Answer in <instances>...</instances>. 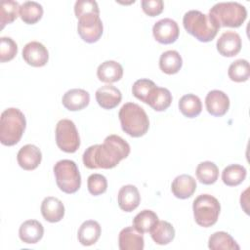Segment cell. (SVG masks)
<instances>
[{"instance_id": "obj_1", "label": "cell", "mask_w": 250, "mask_h": 250, "mask_svg": "<svg viewBox=\"0 0 250 250\" xmlns=\"http://www.w3.org/2000/svg\"><path fill=\"white\" fill-rule=\"evenodd\" d=\"M130 153L129 144L118 135L107 136L102 145H94L83 153V164L89 169H111Z\"/></svg>"}, {"instance_id": "obj_2", "label": "cell", "mask_w": 250, "mask_h": 250, "mask_svg": "<svg viewBox=\"0 0 250 250\" xmlns=\"http://www.w3.org/2000/svg\"><path fill=\"white\" fill-rule=\"evenodd\" d=\"M183 25L189 34L200 42L212 41L220 29V26L209 15L198 10L187 12L183 18Z\"/></svg>"}, {"instance_id": "obj_3", "label": "cell", "mask_w": 250, "mask_h": 250, "mask_svg": "<svg viewBox=\"0 0 250 250\" xmlns=\"http://www.w3.org/2000/svg\"><path fill=\"white\" fill-rule=\"evenodd\" d=\"M118 117L122 130L133 138L144 136L149 128L148 116L138 104H124L118 112Z\"/></svg>"}, {"instance_id": "obj_4", "label": "cell", "mask_w": 250, "mask_h": 250, "mask_svg": "<svg viewBox=\"0 0 250 250\" xmlns=\"http://www.w3.org/2000/svg\"><path fill=\"white\" fill-rule=\"evenodd\" d=\"M26 120L24 114L16 107H9L1 113L0 142L4 146L18 144L25 130Z\"/></svg>"}, {"instance_id": "obj_5", "label": "cell", "mask_w": 250, "mask_h": 250, "mask_svg": "<svg viewBox=\"0 0 250 250\" xmlns=\"http://www.w3.org/2000/svg\"><path fill=\"white\" fill-rule=\"evenodd\" d=\"M222 27H239L247 18L246 8L238 2H219L208 14Z\"/></svg>"}, {"instance_id": "obj_6", "label": "cell", "mask_w": 250, "mask_h": 250, "mask_svg": "<svg viewBox=\"0 0 250 250\" xmlns=\"http://www.w3.org/2000/svg\"><path fill=\"white\" fill-rule=\"evenodd\" d=\"M54 175L59 188L65 193L76 192L81 186V176L76 163L69 159L58 161L54 168Z\"/></svg>"}, {"instance_id": "obj_7", "label": "cell", "mask_w": 250, "mask_h": 250, "mask_svg": "<svg viewBox=\"0 0 250 250\" xmlns=\"http://www.w3.org/2000/svg\"><path fill=\"white\" fill-rule=\"evenodd\" d=\"M192 210L196 224L209 228L217 223L221 205L216 197L210 194H200L193 200Z\"/></svg>"}, {"instance_id": "obj_8", "label": "cell", "mask_w": 250, "mask_h": 250, "mask_svg": "<svg viewBox=\"0 0 250 250\" xmlns=\"http://www.w3.org/2000/svg\"><path fill=\"white\" fill-rule=\"evenodd\" d=\"M56 143L60 149L67 153H73L79 148L80 137L73 121L61 119L57 123Z\"/></svg>"}, {"instance_id": "obj_9", "label": "cell", "mask_w": 250, "mask_h": 250, "mask_svg": "<svg viewBox=\"0 0 250 250\" xmlns=\"http://www.w3.org/2000/svg\"><path fill=\"white\" fill-rule=\"evenodd\" d=\"M77 31L81 39L87 43L97 42L103 35L104 25L100 14H87L78 19Z\"/></svg>"}, {"instance_id": "obj_10", "label": "cell", "mask_w": 250, "mask_h": 250, "mask_svg": "<svg viewBox=\"0 0 250 250\" xmlns=\"http://www.w3.org/2000/svg\"><path fill=\"white\" fill-rule=\"evenodd\" d=\"M152 34L157 42L161 44H172L178 39L180 29L174 20L165 18L154 23Z\"/></svg>"}, {"instance_id": "obj_11", "label": "cell", "mask_w": 250, "mask_h": 250, "mask_svg": "<svg viewBox=\"0 0 250 250\" xmlns=\"http://www.w3.org/2000/svg\"><path fill=\"white\" fill-rule=\"evenodd\" d=\"M22 59L31 66L41 67L48 62L49 52L42 43L31 41L24 45L22 49Z\"/></svg>"}, {"instance_id": "obj_12", "label": "cell", "mask_w": 250, "mask_h": 250, "mask_svg": "<svg viewBox=\"0 0 250 250\" xmlns=\"http://www.w3.org/2000/svg\"><path fill=\"white\" fill-rule=\"evenodd\" d=\"M217 50L224 57H234L236 56L242 46L241 38L235 31L229 30L225 31L217 40Z\"/></svg>"}, {"instance_id": "obj_13", "label": "cell", "mask_w": 250, "mask_h": 250, "mask_svg": "<svg viewBox=\"0 0 250 250\" xmlns=\"http://www.w3.org/2000/svg\"><path fill=\"white\" fill-rule=\"evenodd\" d=\"M207 111L213 116H223L229 107V99L227 94L220 90L210 91L205 98Z\"/></svg>"}, {"instance_id": "obj_14", "label": "cell", "mask_w": 250, "mask_h": 250, "mask_svg": "<svg viewBox=\"0 0 250 250\" xmlns=\"http://www.w3.org/2000/svg\"><path fill=\"white\" fill-rule=\"evenodd\" d=\"M120 250H143L145 247L144 235L133 226L121 229L118 236Z\"/></svg>"}, {"instance_id": "obj_15", "label": "cell", "mask_w": 250, "mask_h": 250, "mask_svg": "<svg viewBox=\"0 0 250 250\" xmlns=\"http://www.w3.org/2000/svg\"><path fill=\"white\" fill-rule=\"evenodd\" d=\"M19 165L27 171L36 169L42 160L41 150L34 145H25L21 146L17 154Z\"/></svg>"}, {"instance_id": "obj_16", "label": "cell", "mask_w": 250, "mask_h": 250, "mask_svg": "<svg viewBox=\"0 0 250 250\" xmlns=\"http://www.w3.org/2000/svg\"><path fill=\"white\" fill-rule=\"evenodd\" d=\"M122 99V94L119 89L111 84H106L100 87L96 91V100L99 105L104 109H112L116 107Z\"/></svg>"}, {"instance_id": "obj_17", "label": "cell", "mask_w": 250, "mask_h": 250, "mask_svg": "<svg viewBox=\"0 0 250 250\" xmlns=\"http://www.w3.org/2000/svg\"><path fill=\"white\" fill-rule=\"evenodd\" d=\"M63 106L70 111H77L85 108L90 103V94L83 89H70L62 96Z\"/></svg>"}, {"instance_id": "obj_18", "label": "cell", "mask_w": 250, "mask_h": 250, "mask_svg": "<svg viewBox=\"0 0 250 250\" xmlns=\"http://www.w3.org/2000/svg\"><path fill=\"white\" fill-rule=\"evenodd\" d=\"M41 214L50 223L60 222L64 216L63 203L57 197L47 196L41 203Z\"/></svg>"}, {"instance_id": "obj_19", "label": "cell", "mask_w": 250, "mask_h": 250, "mask_svg": "<svg viewBox=\"0 0 250 250\" xmlns=\"http://www.w3.org/2000/svg\"><path fill=\"white\" fill-rule=\"evenodd\" d=\"M117 201L120 209L123 211L132 212L135 210L141 202V195L137 187L133 185L123 186L118 191Z\"/></svg>"}, {"instance_id": "obj_20", "label": "cell", "mask_w": 250, "mask_h": 250, "mask_svg": "<svg viewBox=\"0 0 250 250\" xmlns=\"http://www.w3.org/2000/svg\"><path fill=\"white\" fill-rule=\"evenodd\" d=\"M196 189V182L193 177L187 174L177 176L171 185L173 194L180 199L190 197Z\"/></svg>"}, {"instance_id": "obj_21", "label": "cell", "mask_w": 250, "mask_h": 250, "mask_svg": "<svg viewBox=\"0 0 250 250\" xmlns=\"http://www.w3.org/2000/svg\"><path fill=\"white\" fill-rule=\"evenodd\" d=\"M44 234V228L39 221L27 220L19 229L20 239L26 244L37 243Z\"/></svg>"}, {"instance_id": "obj_22", "label": "cell", "mask_w": 250, "mask_h": 250, "mask_svg": "<svg viewBox=\"0 0 250 250\" xmlns=\"http://www.w3.org/2000/svg\"><path fill=\"white\" fill-rule=\"evenodd\" d=\"M97 76L102 82L109 84L117 82L123 76V67L115 61H105L98 66Z\"/></svg>"}, {"instance_id": "obj_23", "label": "cell", "mask_w": 250, "mask_h": 250, "mask_svg": "<svg viewBox=\"0 0 250 250\" xmlns=\"http://www.w3.org/2000/svg\"><path fill=\"white\" fill-rule=\"evenodd\" d=\"M102 229L100 224L94 220H87L80 226L77 237L79 242L84 246H91L95 244L101 236Z\"/></svg>"}, {"instance_id": "obj_24", "label": "cell", "mask_w": 250, "mask_h": 250, "mask_svg": "<svg viewBox=\"0 0 250 250\" xmlns=\"http://www.w3.org/2000/svg\"><path fill=\"white\" fill-rule=\"evenodd\" d=\"M152 240L158 245H166L175 237V229L167 221H159L149 231Z\"/></svg>"}, {"instance_id": "obj_25", "label": "cell", "mask_w": 250, "mask_h": 250, "mask_svg": "<svg viewBox=\"0 0 250 250\" xmlns=\"http://www.w3.org/2000/svg\"><path fill=\"white\" fill-rule=\"evenodd\" d=\"M172 103V94L167 88L157 87L150 94L146 104L155 111H164Z\"/></svg>"}, {"instance_id": "obj_26", "label": "cell", "mask_w": 250, "mask_h": 250, "mask_svg": "<svg viewBox=\"0 0 250 250\" xmlns=\"http://www.w3.org/2000/svg\"><path fill=\"white\" fill-rule=\"evenodd\" d=\"M208 247L211 250H239V245L230 234L226 231H216L208 239Z\"/></svg>"}, {"instance_id": "obj_27", "label": "cell", "mask_w": 250, "mask_h": 250, "mask_svg": "<svg viewBox=\"0 0 250 250\" xmlns=\"http://www.w3.org/2000/svg\"><path fill=\"white\" fill-rule=\"evenodd\" d=\"M183 65L181 55L175 50H168L161 54L159 59V67L166 74L177 73Z\"/></svg>"}, {"instance_id": "obj_28", "label": "cell", "mask_w": 250, "mask_h": 250, "mask_svg": "<svg viewBox=\"0 0 250 250\" xmlns=\"http://www.w3.org/2000/svg\"><path fill=\"white\" fill-rule=\"evenodd\" d=\"M179 109L186 117L194 118L200 114L202 110V104L196 95L187 94L180 99Z\"/></svg>"}, {"instance_id": "obj_29", "label": "cell", "mask_w": 250, "mask_h": 250, "mask_svg": "<svg viewBox=\"0 0 250 250\" xmlns=\"http://www.w3.org/2000/svg\"><path fill=\"white\" fill-rule=\"evenodd\" d=\"M43 16V7L35 1H25L20 7V17L27 24L36 23Z\"/></svg>"}, {"instance_id": "obj_30", "label": "cell", "mask_w": 250, "mask_h": 250, "mask_svg": "<svg viewBox=\"0 0 250 250\" xmlns=\"http://www.w3.org/2000/svg\"><path fill=\"white\" fill-rule=\"evenodd\" d=\"M246 169L239 164H230L227 166L222 172L223 183L229 187H235L240 185L246 178Z\"/></svg>"}, {"instance_id": "obj_31", "label": "cell", "mask_w": 250, "mask_h": 250, "mask_svg": "<svg viewBox=\"0 0 250 250\" xmlns=\"http://www.w3.org/2000/svg\"><path fill=\"white\" fill-rule=\"evenodd\" d=\"M195 174L201 184L212 185L218 180L219 168L214 162L203 161L197 165Z\"/></svg>"}, {"instance_id": "obj_32", "label": "cell", "mask_w": 250, "mask_h": 250, "mask_svg": "<svg viewBox=\"0 0 250 250\" xmlns=\"http://www.w3.org/2000/svg\"><path fill=\"white\" fill-rule=\"evenodd\" d=\"M158 222V216L151 210H143L133 219V227L140 232H149Z\"/></svg>"}, {"instance_id": "obj_33", "label": "cell", "mask_w": 250, "mask_h": 250, "mask_svg": "<svg viewBox=\"0 0 250 250\" xmlns=\"http://www.w3.org/2000/svg\"><path fill=\"white\" fill-rule=\"evenodd\" d=\"M20 4L13 0H3L0 4V23L1 29L6 24L12 23L20 15Z\"/></svg>"}, {"instance_id": "obj_34", "label": "cell", "mask_w": 250, "mask_h": 250, "mask_svg": "<svg viewBox=\"0 0 250 250\" xmlns=\"http://www.w3.org/2000/svg\"><path fill=\"white\" fill-rule=\"evenodd\" d=\"M228 75L230 80L234 82H244L247 81L250 76L249 62L246 60H236L230 63Z\"/></svg>"}, {"instance_id": "obj_35", "label": "cell", "mask_w": 250, "mask_h": 250, "mask_svg": "<svg viewBox=\"0 0 250 250\" xmlns=\"http://www.w3.org/2000/svg\"><path fill=\"white\" fill-rule=\"evenodd\" d=\"M155 88H156V85L152 80H149L146 78L138 79L133 84L132 93L134 97H136L138 100L146 104L150 94Z\"/></svg>"}, {"instance_id": "obj_36", "label": "cell", "mask_w": 250, "mask_h": 250, "mask_svg": "<svg viewBox=\"0 0 250 250\" xmlns=\"http://www.w3.org/2000/svg\"><path fill=\"white\" fill-rule=\"evenodd\" d=\"M18 53V45L11 37L0 38V62H6L13 60Z\"/></svg>"}, {"instance_id": "obj_37", "label": "cell", "mask_w": 250, "mask_h": 250, "mask_svg": "<svg viewBox=\"0 0 250 250\" xmlns=\"http://www.w3.org/2000/svg\"><path fill=\"white\" fill-rule=\"evenodd\" d=\"M88 190L92 195H100L105 192L107 188V181L104 175L101 174H92L88 177L87 180Z\"/></svg>"}, {"instance_id": "obj_38", "label": "cell", "mask_w": 250, "mask_h": 250, "mask_svg": "<svg viewBox=\"0 0 250 250\" xmlns=\"http://www.w3.org/2000/svg\"><path fill=\"white\" fill-rule=\"evenodd\" d=\"M74 13L77 19L87 14H100L99 6L93 0H78L74 5Z\"/></svg>"}, {"instance_id": "obj_39", "label": "cell", "mask_w": 250, "mask_h": 250, "mask_svg": "<svg viewBox=\"0 0 250 250\" xmlns=\"http://www.w3.org/2000/svg\"><path fill=\"white\" fill-rule=\"evenodd\" d=\"M143 11L149 17H156L162 13L164 4L162 0H143L141 2Z\"/></svg>"}]
</instances>
